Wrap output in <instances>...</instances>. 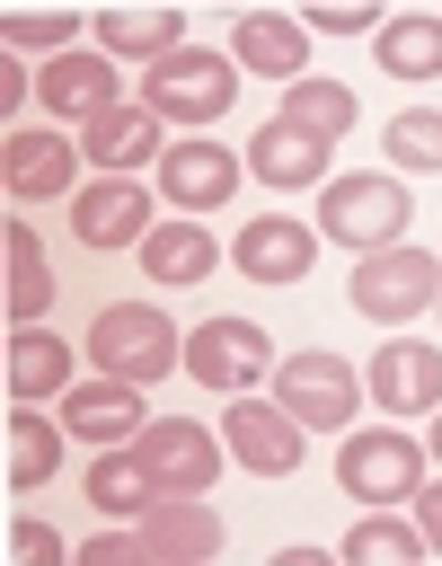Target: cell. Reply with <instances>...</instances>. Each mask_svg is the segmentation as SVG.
I'll use <instances>...</instances> for the list:
<instances>
[{
  "mask_svg": "<svg viewBox=\"0 0 442 566\" xmlns=\"http://www.w3.org/2000/svg\"><path fill=\"white\" fill-rule=\"evenodd\" d=\"M141 159H159V115L133 97V106H106L97 124H88V168L97 177H133Z\"/></svg>",
  "mask_w": 442,
  "mask_h": 566,
  "instance_id": "cell-22",
  "label": "cell"
},
{
  "mask_svg": "<svg viewBox=\"0 0 442 566\" xmlns=\"http://www.w3.org/2000/svg\"><path fill=\"white\" fill-rule=\"evenodd\" d=\"M239 177H248V159H230V142H168L159 150V195L194 221V212H221L230 195H239Z\"/></svg>",
  "mask_w": 442,
  "mask_h": 566,
  "instance_id": "cell-12",
  "label": "cell"
},
{
  "mask_svg": "<svg viewBox=\"0 0 442 566\" xmlns=\"http://www.w3.org/2000/svg\"><path fill=\"white\" fill-rule=\"evenodd\" d=\"M433 416H442V407H433ZM433 460H442V424H433Z\"/></svg>",
  "mask_w": 442,
  "mask_h": 566,
  "instance_id": "cell-37",
  "label": "cell"
},
{
  "mask_svg": "<svg viewBox=\"0 0 442 566\" xmlns=\"http://www.w3.org/2000/svg\"><path fill=\"white\" fill-rule=\"evenodd\" d=\"M274 115H283V124H301V133H318V142H345L362 106H354V88H345V80H318V71H309V80H292V88H283V106H274Z\"/></svg>",
  "mask_w": 442,
  "mask_h": 566,
  "instance_id": "cell-26",
  "label": "cell"
},
{
  "mask_svg": "<svg viewBox=\"0 0 442 566\" xmlns=\"http://www.w3.org/2000/svg\"><path fill=\"white\" fill-rule=\"evenodd\" d=\"M62 416H35V407H18L9 398V495H35V486H53V469H62Z\"/></svg>",
  "mask_w": 442,
  "mask_h": 566,
  "instance_id": "cell-24",
  "label": "cell"
},
{
  "mask_svg": "<svg viewBox=\"0 0 442 566\" xmlns=\"http://www.w3.org/2000/svg\"><path fill=\"white\" fill-rule=\"evenodd\" d=\"M433 292H442V256H424V248H407V239L380 248V256H354V283H345V301H354L362 318H380V327L433 310Z\"/></svg>",
  "mask_w": 442,
  "mask_h": 566,
  "instance_id": "cell-6",
  "label": "cell"
},
{
  "mask_svg": "<svg viewBox=\"0 0 442 566\" xmlns=\"http://www.w3.org/2000/svg\"><path fill=\"white\" fill-rule=\"evenodd\" d=\"M9 557L53 566V557H62V531H53V522H9Z\"/></svg>",
  "mask_w": 442,
  "mask_h": 566,
  "instance_id": "cell-33",
  "label": "cell"
},
{
  "mask_svg": "<svg viewBox=\"0 0 442 566\" xmlns=\"http://www.w3.org/2000/svg\"><path fill=\"white\" fill-rule=\"evenodd\" d=\"M53 301V265H44V239L9 212V327H35Z\"/></svg>",
  "mask_w": 442,
  "mask_h": 566,
  "instance_id": "cell-27",
  "label": "cell"
},
{
  "mask_svg": "<svg viewBox=\"0 0 442 566\" xmlns=\"http://www.w3.org/2000/svg\"><path fill=\"white\" fill-rule=\"evenodd\" d=\"M407 186L398 177H327V195H318V239H336V248H354V256H380V248H398L407 239Z\"/></svg>",
  "mask_w": 442,
  "mask_h": 566,
  "instance_id": "cell-2",
  "label": "cell"
},
{
  "mask_svg": "<svg viewBox=\"0 0 442 566\" xmlns=\"http://www.w3.org/2000/svg\"><path fill=\"white\" fill-rule=\"evenodd\" d=\"M371 62H380L389 80H433V71H442V18H433V9H398V18L371 35Z\"/></svg>",
  "mask_w": 442,
  "mask_h": 566,
  "instance_id": "cell-25",
  "label": "cell"
},
{
  "mask_svg": "<svg viewBox=\"0 0 442 566\" xmlns=\"http://www.w3.org/2000/svg\"><path fill=\"white\" fill-rule=\"evenodd\" d=\"M327 159H336V142H318V133H301V124H256V142H248V177H265V186H318L327 177Z\"/></svg>",
  "mask_w": 442,
  "mask_h": 566,
  "instance_id": "cell-20",
  "label": "cell"
},
{
  "mask_svg": "<svg viewBox=\"0 0 442 566\" xmlns=\"http://www.w3.org/2000/svg\"><path fill=\"white\" fill-rule=\"evenodd\" d=\"M230 265H239L248 283H309V265H318V230H309L301 212H256V221H239Z\"/></svg>",
  "mask_w": 442,
  "mask_h": 566,
  "instance_id": "cell-9",
  "label": "cell"
},
{
  "mask_svg": "<svg viewBox=\"0 0 442 566\" xmlns=\"http://www.w3.org/2000/svg\"><path fill=\"white\" fill-rule=\"evenodd\" d=\"M80 566H150V548H141V531H106L80 548Z\"/></svg>",
  "mask_w": 442,
  "mask_h": 566,
  "instance_id": "cell-34",
  "label": "cell"
},
{
  "mask_svg": "<svg viewBox=\"0 0 442 566\" xmlns=\"http://www.w3.org/2000/svg\"><path fill=\"white\" fill-rule=\"evenodd\" d=\"M301 27H309V35H380L389 18L362 9V0H327V9H301Z\"/></svg>",
  "mask_w": 442,
  "mask_h": 566,
  "instance_id": "cell-32",
  "label": "cell"
},
{
  "mask_svg": "<svg viewBox=\"0 0 442 566\" xmlns=\"http://www.w3.org/2000/svg\"><path fill=\"white\" fill-rule=\"evenodd\" d=\"M80 27H88V18H71V9L9 18V27H0V53H71V44H80Z\"/></svg>",
  "mask_w": 442,
  "mask_h": 566,
  "instance_id": "cell-31",
  "label": "cell"
},
{
  "mask_svg": "<svg viewBox=\"0 0 442 566\" xmlns=\"http://www.w3.org/2000/svg\"><path fill=\"white\" fill-rule=\"evenodd\" d=\"M62 424H71V442L115 451V442H133V433L150 424V407H141V389H133V380L88 371V380H71V389H62Z\"/></svg>",
  "mask_w": 442,
  "mask_h": 566,
  "instance_id": "cell-13",
  "label": "cell"
},
{
  "mask_svg": "<svg viewBox=\"0 0 442 566\" xmlns=\"http://www.w3.org/2000/svg\"><path fill=\"white\" fill-rule=\"evenodd\" d=\"M371 407H389V416H433V407H442V345L389 336V345L371 354Z\"/></svg>",
  "mask_w": 442,
  "mask_h": 566,
  "instance_id": "cell-15",
  "label": "cell"
},
{
  "mask_svg": "<svg viewBox=\"0 0 442 566\" xmlns=\"http://www.w3.org/2000/svg\"><path fill=\"white\" fill-rule=\"evenodd\" d=\"M18 88H27V71H18V53H0V115L18 124Z\"/></svg>",
  "mask_w": 442,
  "mask_h": 566,
  "instance_id": "cell-36",
  "label": "cell"
},
{
  "mask_svg": "<svg viewBox=\"0 0 442 566\" xmlns=\"http://www.w3.org/2000/svg\"><path fill=\"white\" fill-rule=\"evenodd\" d=\"M336 486L389 513V504H407V495L424 486V442L398 433V424H354L345 451H336Z\"/></svg>",
  "mask_w": 442,
  "mask_h": 566,
  "instance_id": "cell-5",
  "label": "cell"
},
{
  "mask_svg": "<svg viewBox=\"0 0 442 566\" xmlns=\"http://www.w3.org/2000/svg\"><path fill=\"white\" fill-rule=\"evenodd\" d=\"M283 354H274V336L256 327V318H203V327H186V371L203 380V389H248V380H265Z\"/></svg>",
  "mask_w": 442,
  "mask_h": 566,
  "instance_id": "cell-8",
  "label": "cell"
},
{
  "mask_svg": "<svg viewBox=\"0 0 442 566\" xmlns=\"http://www.w3.org/2000/svg\"><path fill=\"white\" fill-rule=\"evenodd\" d=\"M230 460L256 478H292L309 460V424H292L274 398H230Z\"/></svg>",
  "mask_w": 442,
  "mask_h": 566,
  "instance_id": "cell-14",
  "label": "cell"
},
{
  "mask_svg": "<svg viewBox=\"0 0 442 566\" xmlns=\"http://www.w3.org/2000/svg\"><path fill=\"white\" fill-rule=\"evenodd\" d=\"M71 230H80V248H141L159 221L133 177H88V195L71 203Z\"/></svg>",
  "mask_w": 442,
  "mask_h": 566,
  "instance_id": "cell-18",
  "label": "cell"
},
{
  "mask_svg": "<svg viewBox=\"0 0 442 566\" xmlns=\"http://www.w3.org/2000/svg\"><path fill=\"white\" fill-rule=\"evenodd\" d=\"M133 531H141L150 566H203V557H221V539H230L203 495H150V504L133 513Z\"/></svg>",
  "mask_w": 442,
  "mask_h": 566,
  "instance_id": "cell-10",
  "label": "cell"
},
{
  "mask_svg": "<svg viewBox=\"0 0 442 566\" xmlns=\"http://www.w3.org/2000/svg\"><path fill=\"white\" fill-rule=\"evenodd\" d=\"M230 97H239L230 53H194V44H186V53H168V62L141 71V106H150L159 124H221Z\"/></svg>",
  "mask_w": 442,
  "mask_h": 566,
  "instance_id": "cell-4",
  "label": "cell"
},
{
  "mask_svg": "<svg viewBox=\"0 0 442 566\" xmlns=\"http://www.w3.org/2000/svg\"><path fill=\"white\" fill-rule=\"evenodd\" d=\"M274 407L292 424H309V433H336V424L362 416V371L345 354H327V345H301V354L274 363Z\"/></svg>",
  "mask_w": 442,
  "mask_h": 566,
  "instance_id": "cell-3",
  "label": "cell"
},
{
  "mask_svg": "<svg viewBox=\"0 0 442 566\" xmlns=\"http://www.w3.org/2000/svg\"><path fill=\"white\" fill-rule=\"evenodd\" d=\"M433 310H442V292H433Z\"/></svg>",
  "mask_w": 442,
  "mask_h": 566,
  "instance_id": "cell-38",
  "label": "cell"
},
{
  "mask_svg": "<svg viewBox=\"0 0 442 566\" xmlns=\"http://www.w3.org/2000/svg\"><path fill=\"white\" fill-rule=\"evenodd\" d=\"M407 504H415V531H424V548L442 557V478H424V486H415Z\"/></svg>",
  "mask_w": 442,
  "mask_h": 566,
  "instance_id": "cell-35",
  "label": "cell"
},
{
  "mask_svg": "<svg viewBox=\"0 0 442 566\" xmlns=\"http://www.w3.org/2000/svg\"><path fill=\"white\" fill-rule=\"evenodd\" d=\"M71 177H80V142L35 133V124H9V142H0V186H9V203H62Z\"/></svg>",
  "mask_w": 442,
  "mask_h": 566,
  "instance_id": "cell-11",
  "label": "cell"
},
{
  "mask_svg": "<svg viewBox=\"0 0 442 566\" xmlns=\"http://www.w3.org/2000/svg\"><path fill=\"white\" fill-rule=\"evenodd\" d=\"M150 495H159V478L141 469V451H133V442H115V451H97V460H88V504H97V513H141Z\"/></svg>",
  "mask_w": 442,
  "mask_h": 566,
  "instance_id": "cell-28",
  "label": "cell"
},
{
  "mask_svg": "<svg viewBox=\"0 0 442 566\" xmlns=\"http://www.w3.org/2000/svg\"><path fill=\"white\" fill-rule=\"evenodd\" d=\"M88 371H115V380L150 389V380L186 371V327L159 301H106L88 318Z\"/></svg>",
  "mask_w": 442,
  "mask_h": 566,
  "instance_id": "cell-1",
  "label": "cell"
},
{
  "mask_svg": "<svg viewBox=\"0 0 442 566\" xmlns=\"http://www.w3.org/2000/svg\"><path fill=\"white\" fill-rule=\"evenodd\" d=\"M380 150L398 168H442V106H398L380 124Z\"/></svg>",
  "mask_w": 442,
  "mask_h": 566,
  "instance_id": "cell-30",
  "label": "cell"
},
{
  "mask_svg": "<svg viewBox=\"0 0 442 566\" xmlns=\"http://www.w3.org/2000/svg\"><path fill=\"white\" fill-rule=\"evenodd\" d=\"M71 345L62 336H44V327H9V398L18 407H35V398H62L71 389Z\"/></svg>",
  "mask_w": 442,
  "mask_h": 566,
  "instance_id": "cell-23",
  "label": "cell"
},
{
  "mask_svg": "<svg viewBox=\"0 0 442 566\" xmlns=\"http://www.w3.org/2000/svg\"><path fill=\"white\" fill-rule=\"evenodd\" d=\"M115 88H124V71H115V62L97 53V44H88V53L71 44V53H53V62L35 71V97H44L53 115H71V124H97L106 106H124Z\"/></svg>",
  "mask_w": 442,
  "mask_h": 566,
  "instance_id": "cell-16",
  "label": "cell"
},
{
  "mask_svg": "<svg viewBox=\"0 0 442 566\" xmlns=\"http://www.w3.org/2000/svg\"><path fill=\"white\" fill-rule=\"evenodd\" d=\"M345 557H354V566H415V557H433V548H424L415 522H389L380 504H362V522L345 531Z\"/></svg>",
  "mask_w": 442,
  "mask_h": 566,
  "instance_id": "cell-29",
  "label": "cell"
},
{
  "mask_svg": "<svg viewBox=\"0 0 442 566\" xmlns=\"http://www.w3.org/2000/svg\"><path fill=\"white\" fill-rule=\"evenodd\" d=\"M133 451H141V469L159 478V495H203V486L221 478V460H230V442H221L212 424H194V416H150V424L133 433Z\"/></svg>",
  "mask_w": 442,
  "mask_h": 566,
  "instance_id": "cell-7",
  "label": "cell"
},
{
  "mask_svg": "<svg viewBox=\"0 0 442 566\" xmlns=\"http://www.w3.org/2000/svg\"><path fill=\"white\" fill-rule=\"evenodd\" d=\"M212 265H221V248H212V230H203V221H186V212H177V221H159V230L141 239V274H150L159 292H186V283H203Z\"/></svg>",
  "mask_w": 442,
  "mask_h": 566,
  "instance_id": "cell-21",
  "label": "cell"
},
{
  "mask_svg": "<svg viewBox=\"0 0 442 566\" xmlns=\"http://www.w3.org/2000/svg\"><path fill=\"white\" fill-rule=\"evenodd\" d=\"M88 44L106 53V62H168V53H186V18L177 9H97L88 18Z\"/></svg>",
  "mask_w": 442,
  "mask_h": 566,
  "instance_id": "cell-19",
  "label": "cell"
},
{
  "mask_svg": "<svg viewBox=\"0 0 442 566\" xmlns=\"http://www.w3.org/2000/svg\"><path fill=\"white\" fill-rule=\"evenodd\" d=\"M230 62L239 71H265V80H309V27L301 18H283V9H239V27H230Z\"/></svg>",
  "mask_w": 442,
  "mask_h": 566,
  "instance_id": "cell-17",
  "label": "cell"
}]
</instances>
